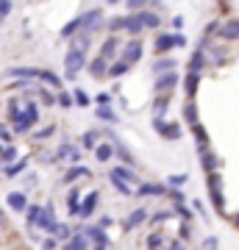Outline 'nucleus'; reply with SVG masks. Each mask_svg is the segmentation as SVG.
Instances as JSON below:
<instances>
[{
	"mask_svg": "<svg viewBox=\"0 0 239 250\" xmlns=\"http://www.w3.org/2000/svg\"><path fill=\"white\" fill-rule=\"evenodd\" d=\"M206 187H209V197L217 211H225V197H222V175L220 172H209L206 175Z\"/></svg>",
	"mask_w": 239,
	"mask_h": 250,
	"instance_id": "nucleus-1",
	"label": "nucleus"
},
{
	"mask_svg": "<svg viewBox=\"0 0 239 250\" xmlns=\"http://www.w3.org/2000/svg\"><path fill=\"white\" fill-rule=\"evenodd\" d=\"M36 123H39V108H36L34 103H28V108L20 111V117L11 125H14V134H28Z\"/></svg>",
	"mask_w": 239,
	"mask_h": 250,
	"instance_id": "nucleus-2",
	"label": "nucleus"
},
{
	"mask_svg": "<svg viewBox=\"0 0 239 250\" xmlns=\"http://www.w3.org/2000/svg\"><path fill=\"white\" fill-rule=\"evenodd\" d=\"M153 128H156V131H159L164 139H170V142H178V139L184 136L181 125H178V123H164L161 117H156V120H153Z\"/></svg>",
	"mask_w": 239,
	"mask_h": 250,
	"instance_id": "nucleus-3",
	"label": "nucleus"
},
{
	"mask_svg": "<svg viewBox=\"0 0 239 250\" xmlns=\"http://www.w3.org/2000/svg\"><path fill=\"white\" fill-rule=\"evenodd\" d=\"M153 47H156V53H167L173 47H186V39L181 34H161Z\"/></svg>",
	"mask_w": 239,
	"mask_h": 250,
	"instance_id": "nucleus-4",
	"label": "nucleus"
},
{
	"mask_svg": "<svg viewBox=\"0 0 239 250\" xmlns=\"http://www.w3.org/2000/svg\"><path fill=\"white\" fill-rule=\"evenodd\" d=\"M142 53H145V47H142V39H136L133 36L131 42H125V47H123V62L131 67V64H136L142 59Z\"/></svg>",
	"mask_w": 239,
	"mask_h": 250,
	"instance_id": "nucleus-5",
	"label": "nucleus"
},
{
	"mask_svg": "<svg viewBox=\"0 0 239 250\" xmlns=\"http://www.w3.org/2000/svg\"><path fill=\"white\" fill-rule=\"evenodd\" d=\"M64 64H67V78L75 81V75L81 72V67H84V53H78V50H67V59H64Z\"/></svg>",
	"mask_w": 239,
	"mask_h": 250,
	"instance_id": "nucleus-6",
	"label": "nucleus"
},
{
	"mask_svg": "<svg viewBox=\"0 0 239 250\" xmlns=\"http://www.w3.org/2000/svg\"><path fill=\"white\" fill-rule=\"evenodd\" d=\"M206 64H209V56H206L203 47H197L192 53V59H189V64H186V70H189V75H200L206 70Z\"/></svg>",
	"mask_w": 239,
	"mask_h": 250,
	"instance_id": "nucleus-7",
	"label": "nucleus"
},
{
	"mask_svg": "<svg viewBox=\"0 0 239 250\" xmlns=\"http://www.w3.org/2000/svg\"><path fill=\"white\" fill-rule=\"evenodd\" d=\"M175 83H178V75L175 72H164V75H159L156 78V95H170V92L175 89Z\"/></svg>",
	"mask_w": 239,
	"mask_h": 250,
	"instance_id": "nucleus-8",
	"label": "nucleus"
},
{
	"mask_svg": "<svg viewBox=\"0 0 239 250\" xmlns=\"http://www.w3.org/2000/svg\"><path fill=\"white\" fill-rule=\"evenodd\" d=\"M133 195H139V197H161V195H167V187H164V184H139V187L133 189Z\"/></svg>",
	"mask_w": 239,
	"mask_h": 250,
	"instance_id": "nucleus-9",
	"label": "nucleus"
},
{
	"mask_svg": "<svg viewBox=\"0 0 239 250\" xmlns=\"http://www.w3.org/2000/svg\"><path fill=\"white\" fill-rule=\"evenodd\" d=\"M217 34H220L225 42H237L239 39V20H225V22H220Z\"/></svg>",
	"mask_w": 239,
	"mask_h": 250,
	"instance_id": "nucleus-10",
	"label": "nucleus"
},
{
	"mask_svg": "<svg viewBox=\"0 0 239 250\" xmlns=\"http://www.w3.org/2000/svg\"><path fill=\"white\" fill-rule=\"evenodd\" d=\"M200 164H203L206 175H209V172H217L222 167V159H220V156H214V153L206 147V150H200Z\"/></svg>",
	"mask_w": 239,
	"mask_h": 250,
	"instance_id": "nucleus-11",
	"label": "nucleus"
},
{
	"mask_svg": "<svg viewBox=\"0 0 239 250\" xmlns=\"http://www.w3.org/2000/svg\"><path fill=\"white\" fill-rule=\"evenodd\" d=\"M36 228H42V231L53 233V228H56V211H53V206H44V208H42V217H39Z\"/></svg>",
	"mask_w": 239,
	"mask_h": 250,
	"instance_id": "nucleus-12",
	"label": "nucleus"
},
{
	"mask_svg": "<svg viewBox=\"0 0 239 250\" xmlns=\"http://www.w3.org/2000/svg\"><path fill=\"white\" fill-rule=\"evenodd\" d=\"M100 25H103V17H100V11H89V14H84V17H81V28L87 31V36L92 34V31H98Z\"/></svg>",
	"mask_w": 239,
	"mask_h": 250,
	"instance_id": "nucleus-13",
	"label": "nucleus"
},
{
	"mask_svg": "<svg viewBox=\"0 0 239 250\" xmlns=\"http://www.w3.org/2000/svg\"><path fill=\"white\" fill-rule=\"evenodd\" d=\"M109 175H114V178H120L123 184H128V187H133V184L139 181V175H136V172H133L131 167H114V170L109 172ZM133 189H136V187H133Z\"/></svg>",
	"mask_w": 239,
	"mask_h": 250,
	"instance_id": "nucleus-14",
	"label": "nucleus"
},
{
	"mask_svg": "<svg viewBox=\"0 0 239 250\" xmlns=\"http://www.w3.org/2000/svg\"><path fill=\"white\" fill-rule=\"evenodd\" d=\"M117 50H120V39H117V36H109L106 42H103V47H100V59H103V62H109V59H114V53Z\"/></svg>",
	"mask_w": 239,
	"mask_h": 250,
	"instance_id": "nucleus-15",
	"label": "nucleus"
},
{
	"mask_svg": "<svg viewBox=\"0 0 239 250\" xmlns=\"http://www.w3.org/2000/svg\"><path fill=\"white\" fill-rule=\"evenodd\" d=\"M39 75L36 67H11L9 70V78H17V81H34Z\"/></svg>",
	"mask_w": 239,
	"mask_h": 250,
	"instance_id": "nucleus-16",
	"label": "nucleus"
},
{
	"mask_svg": "<svg viewBox=\"0 0 239 250\" xmlns=\"http://www.w3.org/2000/svg\"><path fill=\"white\" fill-rule=\"evenodd\" d=\"M9 208L11 211H25L28 208V197H25V192H9Z\"/></svg>",
	"mask_w": 239,
	"mask_h": 250,
	"instance_id": "nucleus-17",
	"label": "nucleus"
},
{
	"mask_svg": "<svg viewBox=\"0 0 239 250\" xmlns=\"http://www.w3.org/2000/svg\"><path fill=\"white\" fill-rule=\"evenodd\" d=\"M98 200H100V192H89L87 200L81 203V211H78V214H81V217H92V211H95V203H98Z\"/></svg>",
	"mask_w": 239,
	"mask_h": 250,
	"instance_id": "nucleus-18",
	"label": "nucleus"
},
{
	"mask_svg": "<svg viewBox=\"0 0 239 250\" xmlns=\"http://www.w3.org/2000/svg\"><path fill=\"white\" fill-rule=\"evenodd\" d=\"M175 59H170V56H164V59H159V62L153 64V72L156 75H164V72H175Z\"/></svg>",
	"mask_w": 239,
	"mask_h": 250,
	"instance_id": "nucleus-19",
	"label": "nucleus"
},
{
	"mask_svg": "<svg viewBox=\"0 0 239 250\" xmlns=\"http://www.w3.org/2000/svg\"><path fill=\"white\" fill-rule=\"evenodd\" d=\"M192 134H195L197 150H206V147H209V134H206V128L200 123H195V125H192Z\"/></svg>",
	"mask_w": 239,
	"mask_h": 250,
	"instance_id": "nucleus-20",
	"label": "nucleus"
},
{
	"mask_svg": "<svg viewBox=\"0 0 239 250\" xmlns=\"http://www.w3.org/2000/svg\"><path fill=\"white\" fill-rule=\"evenodd\" d=\"M89 175H92V170H89V167H70V170H67V175H64V184H72V181L75 178H89Z\"/></svg>",
	"mask_w": 239,
	"mask_h": 250,
	"instance_id": "nucleus-21",
	"label": "nucleus"
},
{
	"mask_svg": "<svg viewBox=\"0 0 239 250\" xmlns=\"http://www.w3.org/2000/svg\"><path fill=\"white\" fill-rule=\"evenodd\" d=\"M114 156V145H109V142H98L95 145V159L98 161H109Z\"/></svg>",
	"mask_w": 239,
	"mask_h": 250,
	"instance_id": "nucleus-22",
	"label": "nucleus"
},
{
	"mask_svg": "<svg viewBox=\"0 0 239 250\" xmlns=\"http://www.w3.org/2000/svg\"><path fill=\"white\" fill-rule=\"evenodd\" d=\"M39 81H44L47 86H53V89H62V78L56 75V72H50V70H39V75H36Z\"/></svg>",
	"mask_w": 239,
	"mask_h": 250,
	"instance_id": "nucleus-23",
	"label": "nucleus"
},
{
	"mask_svg": "<svg viewBox=\"0 0 239 250\" xmlns=\"http://www.w3.org/2000/svg\"><path fill=\"white\" fill-rule=\"evenodd\" d=\"M109 62H103V59H100V56H95V59H92V62H89V72H92V75H95V78H103V75H106V67Z\"/></svg>",
	"mask_w": 239,
	"mask_h": 250,
	"instance_id": "nucleus-24",
	"label": "nucleus"
},
{
	"mask_svg": "<svg viewBox=\"0 0 239 250\" xmlns=\"http://www.w3.org/2000/svg\"><path fill=\"white\" fill-rule=\"evenodd\" d=\"M139 20H142V28H159L161 25V17L153 14V11H142Z\"/></svg>",
	"mask_w": 239,
	"mask_h": 250,
	"instance_id": "nucleus-25",
	"label": "nucleus"
},
{
	"mask_svg": "<svg viewBox=\"0 0 239 250\" xmlns=\"http://www.w3.org/2000/svg\"><path fill=\"white\" fill-rule=\"evenodd\" d=\"M123 31H131V34H142L145 28H142L139 14H133V17H125V28H123Z\"/></svg>",
	"mask_w": 239,
	"mask_h": 250,
	"instance_id": "nucleus-26",
	"label": "nucleus"
},
{
	"mask_svg": "<svg viewBox=\"0 0 239 250\" xmlns=\"http://www.w3.org/2000/svg\"><path fill=\"white\" fill-rule=\"evenodd\" d=\"M78 197H81V195H78V189H72L70 195H67V208H70V214H72V217L81 211V200H78Z\"/></svg>",
	"mask_w": 239,
	"mask_h": 250,
	"instance_id": "nucleus-27",
	"label": "nucleus"
},
{
	"mask_svg": "<svg viewBox=\"0 0 239 250\" xmlns=\"http://www.w3.org/2000/svg\"><path fill=\"white\" fill-rule=\"evenodd\" d=\"M128 70H131V67H128V64L120 59V62H114V64H111V67L106 70V75H111V78H120V75H125Z\"/></svg>",
	"mask_w": 239,
	"mask_h": 250,
	"instance_id": "nucleus-28",
	"label": "nucleus"
},
{
	"mask_svg": "<svg viewBox=\"0 0 239 250\" xmlns=\"http://www.w3.org/2000/svg\"><path fill=\"white\" fill-rule=\"evenodd\" d=\"M59 156H64V159H72V161H81V147L75 145H62V150H59Z\"/></svg>",
	"mask_w": 239,
	"mask_h": 250,
	"instance_id": "nucleus-29",
	"label": "nucleus"
},
{
	"mask_svg": "<svg viewBox=\"0 0 239 250\" xmlns=\"http://www.w3.org/2000/svg\"><path fill=\"white\" fill-rule=\"evenodd\" d=\"M25 164H28L25 159L14 161V164H6V170H3V175H6V178H14V175H17V172H22V170H25Z\"/></svg>",
	"mask_w": 239,
	"mask_h": 250,
	"instance_id": "nucleus-30",
	"label": "nucleus"
},
{
	"mask_svg": "<svg viewBox=\"0 0 239 250\" xmlns=\"http://www.w3.org/2000/svg\"><path fill=\"white\" fill-rule=\"evenodd\" d=\"M25 217H28V225H31V228H36L39 217H42V206H28V208H25Z\"/></svg>",
	"mask_w": 239,
	"mask_h": 250,
	"instance_id": "nucleus-31",
	"label": "nucleus"
},
{
	"mask_svg": "<svg viewBox=\"0 0 239 250\" xmlns=\"http://www.w3.org/2000/svg\"><path fill=\"white\" fill-rule=\"evenodd\" d=\"M145 220H148V211H145V208H136V211L128 217V225H125V228H136V225H142Z\"/></svg>",
	"mask_w": 239,
	"mask_h": 250,
	"instance_id": "nucleus-32",
	"label": "nucleus"
},
{
	"mask_svg": "<svg viewBox=\"0 0 239 250\" xmlns=\"http://www.w3.org/2000/svg\"><path fill=\"white\" fill-rule=\"evenodd\" d=\"M197 83H200V75H189V72H186L184 89H186V95H189V98H192V95L197 92Z\"/></svg>",
	"mask_w": 239,
	"mask_h": 250,
	"instance_id": "nucleus-33",
	"label": "nucleus"
},
{
	"mask_svg": "<svg viewBox=\"0 0 239 250\" xmlns=\"http://www.w3.org/2000/svg\"><path fill=\"white\" fill-rule=\"evenodd\" d=\"M184 120H186L189 125H195V123H197V106L192 103V100H189V103L184 106Z\"/></svg>",
	"mask_w": 239,
	"mask_h": 250,
	"instance_id": "nucleus-34",
	"label": "nucleus"
},
{
	"mask_svg": "<svg viewBox=\"0 0 239 250\" xmlns=\"http://www.w3.org/2000/svg\"><path fill=\"white\" fill-rule=\"evenodd\" d=\"M67 248H70V250H87V248H89V242H87V236H84V233H75V236L70 239V245H67Z\"/></svg>",
	"mask_w": 239,
	"mask_h": 250,
	"instance_id": "nucleus-35",
	"label": "nucleus"
},
{
	"mask_svg": "<svg viewBox=\"0 0 239 250\" xmlns=\"http://www.w3.org/2000/svg\"><path fill=\"white\" fill-rule=\"evenodd\" d=\"M114 153H117V156H120V159L125 161V164H128V167H133V156L128 153V147H125V145H120V142H117V145H114Z\"/></svg>",
	"mask_w": 239,
	"mask_h": 250,
	"instance_id": "nucleus-36",
	"label": "nucleus"
},
{
	"mask_svg": "<svg viewBox=\"0 0 239 250\" xmlns=\"http://www.w3.org/2000/svg\"><path fill=\"white\" fill-rule=\"evenodd\" d=\"M95 114L100 117V120H106V123H117V114L111 111L109 106H100V108H95Z\"/></svg>",
	"mask_w": 239,
	"mask_h": 250,
	"instance_id": "nucleus-37",
	"label": "nucleus"
},
{
	"mask_svg": "<svg viewBox=\"0 0 239 250\" xmlns=\"http://www.w3.org/2000/svg\"><path fill=\"white\" fill-rule=\"evenodd\" d=\"M109 181H111V184H114V189H120V192H123L125 197H131V195H133V187H128V184H123L120 178H114V175H109Z\"/></svg>",
	"mask_w": 239,
	"mask_h": 250,
	"instance_id": "nucleus-38",
	"label": "nucleus"
},
{
	"mask_svg": "<svg viewBox=\"0 0 239 250\" xmlns=\"http://www.w3.org/2000/svg\"><path fill=\"white\" fill-rule=\"evenodd\" d=\"M3 161H11V164L17 161V147H14V145H9L6 150H0V164H3Z\"/></svg>",
	"mask_w": 239,
	"mask_h": 250,
	"instance_id": "nucleus-39",
	"label": "nucleus"
},
{
	"mask_svg": "<svg viewBox=\"0 0 239 250\" xmlns=\"http://www.w3.org/2000/svg\"><path fill=\"white\" fill-rule=\"evenodd\" d=\"M75 31H81V17H75L72 22H67V25L62 28V36H72Z\"/></svg>",
	"mask_w": 239,
	"mask_h": 250,
	"instance_id": "nucleus-40",
	"label": "nucleus"
},
{
	"mask_svg": "<svg viewBox=\"0 0 239 250\" xmlns=\"http://www.w3.org/2000/svg\"><path fill=\"white\" fill-rule=\"evenodd\" d=\"M6 114H9V123H14L20 117V103L17 100H9V108H6Z\"/></svg>",
	"mask_w": 239,
	"mask_h": 250,
	"instance_id": "nucleus-41",
	"label": "nucleus"
},
{
	"mask_svg": "<svg viewBox=\"0 0 239 250\" xmlns=\"http://www.w3.org/2000/svg\"><path fill=\"white\" fill-rule=\"evenodd\" d=\"M167 106H170V95H159V98H156V103H153V108H156V111H167Z\"/></svg>",
	"mask_w": 239,
	"mask_h": 250,
	"instance_id": "nucleus-42",
	"label": "nucleus"
},
{
	"mask_svg": "<svg viewBox=\"0 0 239 250\" xmlns=\"http://www.w3.org/2000/svg\"><path fill=\"white\" fill-rule=\"evenodd\" d=\"M67 236H70V228H67V225H59V223H56V228H53V239L59 242V239H67Z\"/></svg>",
	"mask_w": 239,
	"mask_h": 250,
	"instance_id": "nucleus-43",
	"label": "nucleus"
},
{
	"mask_svg": "<svg viewBox=\"0 0 239 250\" xmlns=\"http://www.w3.org/2000/svg\"><path fill=\"white\" fill-rule=\"evenodd\" d=\"M53 131H56V125H44L42 131H36V134H34V139L42 142V139H47V136H53Z\"/></svg>",
	"mask_w": 239,
	"mask_h": 250,
	"instance_id": "nucleus-44",
	"label": "nucleus"
},
{
	"mask_svg": "<svg viewBox=\"0 0 239 250\" xmlns=\"http://www.w3.org/2000/svg\"><path fill=\"white\" fill-rule=\"evenodd\" d=\"M209 56H212L217 64H222V62H225V47H212V50H209Z\"/></svg>",
	"mask_w": 239,
	"mask_h": 250,
	"instance_id": "nucleus-45",
	"label": "nucleus"
},
{
	"mask_svg": "<svg viewBox=\"0 0 239 250\" xmlns=\"http://www.w3.org/2000/svg\"><path fill=\"white\" fill-rule=\"evenodd\" d=\"M170 217H173V211H156V214H153V220H151V223L161 225V223H167Z\"/></svg>",
	"mask_w": 239,
	"mask_h": 250,
	"instance_id": "nucleus-46",
	"label": "nucleus"
},
{
	"mask_svg": "<svg viewBox=\"0 0 239 250\" xmlns=\"http://www.w3.org/2000/svg\"><path fill=\"white\" fill-rule=\"evenodd\" d=\"M161 245H164V239H161L159 233H153L151 239H148V250H159Z\"/></svg>",
	"mask_w": 239,
	"mask_h": 250,
	"instance_id": "nucleus-47",
	"label": "nucleus"
},
{
	"mask_svg": "<svg viewBox=\"0 0 239 250\" xmlns=\"http://www.w3.org/2000/svg\"><path fill=\"white\" fill-rule=\"evenodd\" d=\"M181 184H186V175H184V172H178V175H173V178H170V187H173V189H178Z\"/></svg>",
	"mask_w": 239,
	"mask_h": 250,
	"instance_id": "nucleus-48",
	"label": "nucleus"
},
{
	"mask_svg": "<svg viewBox=\"0 0 239 250\" xmlns=\"http://www.w3.org/2000/svg\"><path fill=\"white\" fill-rule=\"evenodd\" d=\"M81 142H84V147H95V145H98V134H87Z\"/></svg>",
	"mask_w": 239,
	"mask_h": 250,
	"instance_id": "nucleus-49",
	"label": "nucleus"
},
{
	"mask_svg": "<svg viewBox=\"0 0 239 250\" xmlns=\"http://www.w3.org/2000/svg\"><path fill=\"white\" fill-rule=\"evenodd\" d=\"M109 28H111V31H123V28H125V17L111 20V22H109Z\"/></svg>",
	"mask_w": 239,
	"mask_h": 250,
	"instance_id": "nucleus-50",
	"label": "nucleus"
},
{
	"mask_svg": "<svg viewBox=\"0 0 239 250\" xmlns=\"http://www.w3.org/2000/svg\"><path fill=\"white\" fill-rule=\"evenodd\" d=\"M59 248V242L53 239V236H47V239H42V250H56Z\"/></svg>",
	"mask_w": 239,
	"mask_h": 250,
	"instance_id": "nucleus-51",
	"label": "nucleus"
},
{
	"mask_svg": "<svg viewBox=\"0 0 239 250\" xmlns=\"http://www.w3.org/2000/svg\"><path fill=\"white\" fill-rule=\"evenodd\" d=\"M39 100H42L44 106H53V103H56V98L50 95V92H39Z\"/></svg>",
	"mask_w": 239,
	"mask_h": 250,
	"instance_id": "nucleus-52",
	"label": "nucleus"
},
{
	"mask_svg": "<svg viewBox=\"0 0 239 250\" xmlns=\"http://www.w3.org/2000/svg\"><path fill=\"white\" fill-rule=\"evenodd\" d=\"M75 100H78V106H89V98H87V92L75 89Z\"/></svg>",
	"mask_w": 239,
	"mask_h": 250,
	"instance_id": "nucleus-53",
	"label": "nucleus"
},
{
	"mask_svg": "<svg viewBox=\"0 0 239 250\" xmlns=\"http://www.w3.org/2000/svg\"><path fill=\"white\" fill-rule=\"evenodd\" d=\"M56 103H59V106H72V98H70V95H64V92H62V95L56 98Z\"/></svg>",
	"mask_w": 239,
	"mask_h": 250,
	"instance_id": "nucleus-54",
	"label": "nucleus"
},
{
	"mask_svg": "<svg viewBox=\"0 0 239 250\" xmlns=\"http://www.w3.org/2000/svg\"><path fill=\"white\" fill-rule=\"evenodd\" d=\"M0 139H3V142H9V145H11V131H9V128H6V125H0Z\"/></svg>",
	"mask_w": 239,
	"mask_h": 250,
	"instance_id": "nucleus-55",
	"label": "nucleus"
},
{
	"mask_svg": "<svg viewBox=\"0 0 239 250\" xmlns=\"http://www.w3.org/2000/svg\"><path fill=\"white\" fill-rule=\"evenodd\" d=\"M11 14V3H0V20H6Z\"/></svg>",
	"mask_w": 239,
	"mask_h": 250,
	"instance_id": "nucleus-56",
	"label": "nucleus"
},
{
	"mask_svg": "<svg viewBox=\"0 0 239 250\" xmlns=\"http://www.w3.org/2000/svg\"><path fill=\"white\" fill-rule=\"evenodd\" d=\"M203 248L206 250H217V239H214V236H209V239L203 242Z\"/></svg>",
	"mask_w": 239,
	"mask_h": 250,
	"instance_id": "nucleus-57",
	"label": "nucleus"
},
{
	"mask_svg": "<svg viewBox=\"0 0 239 250\" xmlns=\"http://www.w3.org/2000/svg\"><path fill=\"white\" fill-rule=\"evenodd\" d=\"M145 6H148V3H139V0H133V3H128V9H131V11H142Z\"/></svg>",
	"mask_w": 239,
	"mask_h": 250,
	"instance_id": "nucleus-58",
	"label": "nucleus"
},
{
	"mask_svg": "<svg viewBox=\"0 0 239 250\" xmlns=\"http://www.w3.org/2000/svg\"><path fill=\"white\" fill-rule=\"evenodd\" d=\"M109 225H111V217H100V231H103V228H109Z\"/></svg>",
	"mask_w": 239,
	"mask_h": 250,
	"instance_id": "nucleus-59",
	"label": "nucleus"
},
{
	"mask_svg": "<svg viewBox=\"0 0 239 250\" xmlns=\"http://www.w3.org/2000/svg\"><path fill=\"white\" fill-rule=\"evenodd\" d=\"M181 236H184V239H189V223L181 225Z\"/></svg>",
	"mask_w": 239,
	"mask_h": 250,
	"instance_id": "nucleus-60",
	"label": "nucleus"
},
{
	"mask_svg": "<svg viewBox=\"0 0 239 250\" xmlns=\"http://www.w3.org/2000/svg\"><path fill=\"white\" fill-rule=\"evenodd\" d=\"M3 228H6V214L0 211V231H3Z\"/></svg>",
	"mask_w": 239,
	"mask_h": 250,
	"instance_id": "nucleus-61",
	"label": "nucleus"
},
{
	"mask_svg": "<svg viewBox=\"0 0 239 250\" xmlns=\"http://www.w3.org/2000/svg\"><path fill=\"white\" fill-rule=\"evenodd\" d=\"M231 223H234V225L239 228V211H237V214H231Z\"/></svg>",
	"mask_w": 239,
	"mask_h": 250,
	"instance_id": "nucleus-62",
	"label": "nucleus"
},
{
	"mask_svg": "<svg viewBox=\"0 0 239 250\" xmlns=\"http://www.w3.org/2000/svg\"><path fill=\"white\" fill-rule=\"evenodd\" d=\"M67 250H70V248H67Z\"/></svg>",
	"mask_w": 239,
	"mask_h": 250,
	"instance_id": "nucleus-63",
	"label": "nucleus"
}]
</instances>
